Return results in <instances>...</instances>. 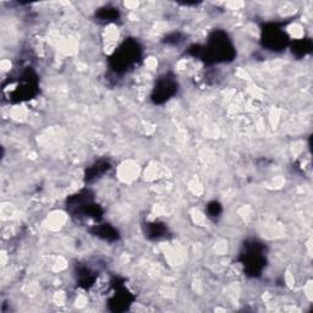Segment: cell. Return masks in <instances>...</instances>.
Listing matches in <instances>:
<instances>
[{
  "mask_svg": "<svg viewBox=\"0 0 313 313\" xmlns=\"http://www.w3.org/2000/svg\"><path fill=\"white\" fill-rule=\"evenodd\" d=\"M190 53L196 58H201L202 60L211 64L232 61L236 55L231 40L228 33L222 29L212 32L205 46H193L190 48Z\"/></svg>",
  "mask_w": 313,
  "mask_h": 313,
  "instance_id": "cell-1",
  "label": "cell"
},
{
  "mask_svg": "<svg viewBox=\"0 0 313 313\" xmlns=\"http://www.w3.org/2000/svg\"><path fill=\"white\" fill-rule=\"evenodd\" d=\"M142 54L141 46L138 42L126 40L115 50L110 58V66L116 74L126 73L129 68L135 66Z\"/></svg>",
  "mask_w": 313,
  "mask_h": 313,
  "instance_id": "cell-2",
  "label": "cell"
},
{
  "mask_svg": "<svg viewBox=\"0 0 313 313\" xmlns=\"http://www.w3.org/2000/svg\"><path fill=\"white\" fill-rule=\"evenodd\" d=\"M240 261L247 274L251 276H258L266 266V255L264 246L256 240L246 242L244 246V252L241 253Z\"/></svg>",
  "mask_w": 313,
  "mask_h": 313,
  "instance_id": "cell-3",
  "label": "cell"
},
{
  "mask_svg": "<svg viewBox=\"0 0 313 313\" xmlns=\"http://www.w3.org/2000/svg\"><path fill=\"white\" fill-rule=\"evenodd\" d=\"M262 44L268 50L282 52L289 44V36L278 23H268L262 31Z\"/></svg>",
  "mask_w": 313,
  "mask_h": 313,
  "instance_id": "cell-4",
  "label": "cell"
},
{
  "mask_svg": "<svg viewBox=\"0 0 313 313\" xmlns=\"http://www.w3.org/2000/svg\"><path fill=\"white\" fill-rule=\"evenodd\" d=\"M178 81L175 77L166 74L158 80L152 92V100L156 104H163L168 102L171 97H174L178 92Z\"/></svg>",
  "mask_w": 313,
  "mask_h": 313,
  "instance_id": "cell-5",
  "label": "cell"
},
{
  "mask_svg": "<svg viewBox=\"0 0 313 313\" xmlns=\"http://www.w3.org/2000/svg\"><path fill=\"white\" fill-rule=\"evenodd\" d=\"M92 232H93L95 236L103 238V240H106V241H115V240H118V237H119V232L108 224L95 225Z\"/></svg>",
  "mask_w": 313,
  "mask_h": 313,
  "instance_id": "cell-6",
  "label": "cell"
},
{
  "mask_svg": "<svg viewBox=\"0 0 313 313\" xmlns=\"http://www.w3.org/2000/svg\"><path fill=\"white\" fill-rule=\"evenodd\" d=\"M119 17H120V13L116 8L106 7L97 11V19L103 21V22H114Z\"/></svg>",
  "mask_w": 313,
  "mask_h": 313,
  "instance_id": "cell-7",
  "label": "cell"
},
{
  "mask_svg": "<svg viewBox=\"0 0 313 313\" xmlns=\"http://www.w3.org/2000/svg\"><path fill=\"white\" fill-rule=\"evenodd\" d=\"M166 231L168 230H166L165 226H164V224H160V223H150V224H147V228H146L147 236L150 238H153V240L164 237Z\"/></svg>",
  "mask_w": 313,
  "mask_h": 313,
  "instance_id": "cell-8",
  "label": "cell"
},
{
  "mask_svg": "<svg viewBox=\"0 0 313 313\" xmlns=\"http://www.w3.org/2000/svg\"><path fill=\"white\" fill-rule=\"evenodd\" d=\"M312 50V42L309 40H302L297 41L293 44V54H295L297 58H302L311 53Z\"/></svg>",
  "mask_w": 313,
  "mask_h": 313,
  "instance_id": "cell-9",
  "label": "cell"
},
{
  "mask_svg": "<svg viewBox=\"0 0 313 313\" xmlns=\"http://www.w3.org/2000/svg\"><path fill=\"white\" fill-rule=\"evenodd\" d=\"M110 165L108 162H99L97 163L95 165H93V168L89 169L87 177H86V179H87L88 181L93 180V179L95 178H99L98 175H103L104 172L107 171V169H109Z\"/></svg>",
  "mask_w": 313,
  "mask_h": 313,
  "instance_id": "cell-10",
  "label": "cell"
},
{
  "mask_svg": "<svg viewBox=\"0 0 313 313\" xmlns=\"http://www.w3.org/2000/svg\"><path fill=\"white\" fill-rule=\"evenodd\" d=\"M208 214H210V217H213V218H216V217H219V214L222 213V207H220V204L218 202H211L210 204H208Z\"/></svg>",
  "mask_w": 313,
  "mask_h": 313,
  "instance_id": "cell-11",
  "label": "cell"
}]
</instances>
